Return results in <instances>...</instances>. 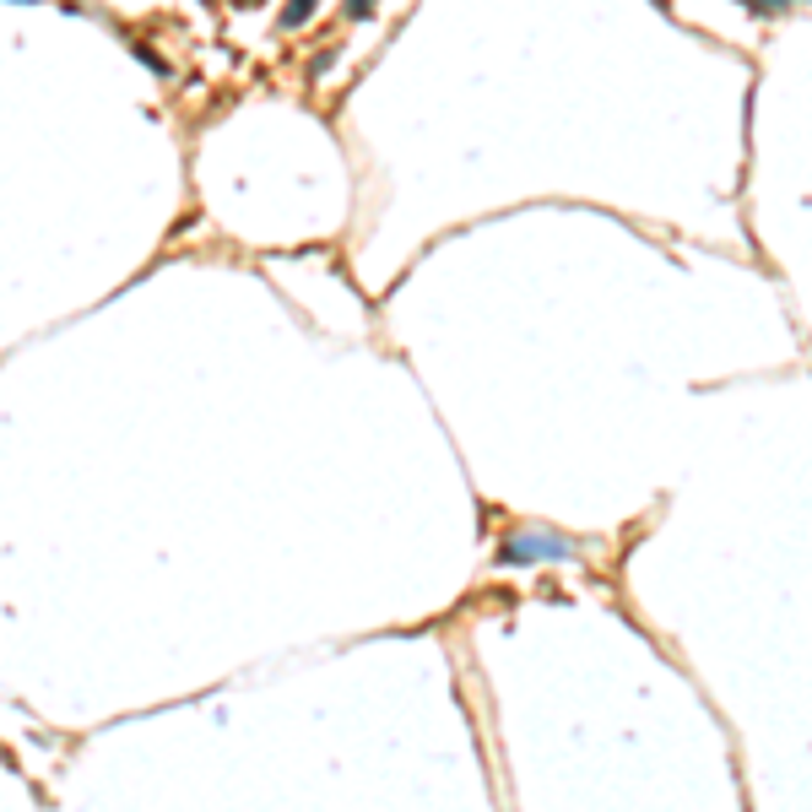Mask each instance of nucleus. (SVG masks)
I'll list each match as a JSON object with an SVG mask.
<instances>
[{"label": "nucleus", "mask_w": 812, "mask_h": 812, "mask_svg": "<svg viewBox=\"0 0 812 812\" xmlns=\"http://www.w3.org/2000/svg\"><path fill=\"white\" fill-rule=\"evenodd\" d=\"M574 542L558 531H514L498 542V563H542V558H569Z\"/></svg>", "instance_id": "f257e3e1"}, {"label": "nucleus", "mask_w": 812, "mask_h": 812, "mask_svg": "<svg viewBox=\"0 0 812 812\" xmlns=\"http://www.w3.org/2000/svg\"><path fill=\"white\" fill-rule=\"evenodd\" d=\"M315 5H320V0H288V5H282V27H304V22L315 16Z\"/></svg>", "instance_id": "f03ea898"}, {"label": "nucleus", "mask_w": 812, "mask_h": 812, "mask_svg": "<svg viewBox=\"0 0 812 812\" xmlns=\"http://www.w3.org/2000/svg\"><path fill=\"white\" fill-rule=\"evenodd\" d=\"M16 5H33V0H16Z\"/></svg>", "instance_id": "7ed1b4c3"}]
</instances>
